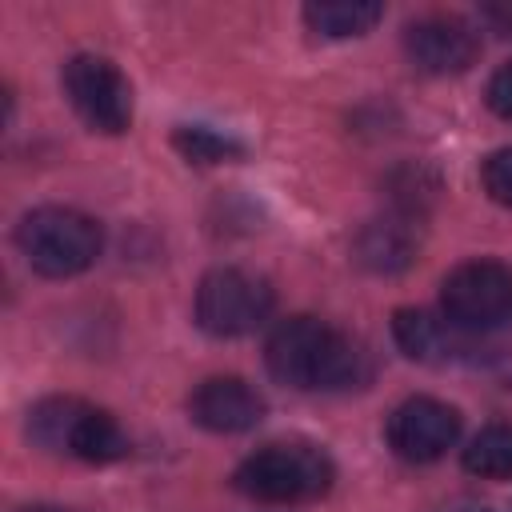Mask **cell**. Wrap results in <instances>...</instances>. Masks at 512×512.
<instances>
[{
	"instance_id": "1",
	"label": "cell",
	"mask_w": 512,
	"mask_h": 512,
	"mask_svg": "<svg viewBox=\"0 0 512 512\" xmlns=\"http://www.w3.org/2000/svg\"><path fill=\"white\" fill-rule=\"evenodd\" d=\"M268 372L300 392H340L368 380V352L316 316H288L264 344Z\"/></svg>"
},
{
	"instance_id": "2",
	"label": "cell",
	"mask_w": 512,
	"mask_h": 512,
	"mask_svg": "<svg viewBox=\"0 0 512 512\" xmlns=\"http://www.w3.org/2000/svg\"><path fill=\"white\" fill-rule=\"evenodd\" d=\"M28 436L44 452H60L84 464H112L128 456V436L112 412L76 400V396H48L28 412Z\"/></svg>"
},
{
	"instance_id": "3",
	"label": "cell",
	"mask_w": 512,
	"mask_h": 512,
	"mask_svg": "<svg viewBox=\"0 0 512 512\" xmlns=\"http://www.w3.org/2000/svg\"><path fill=\"white\" fill-rule=\"evenodd\" d=\"M336 480V464L316 444H264L232 476V484L260 504H308L320 500Z\"/></svg>"
},
{
	"instance_id": "4",
	"label": "cell",
	"mask_w": 512,
	"mask_h": 512,
	"mask_svg": "<svg viewBox=\"0 0 512 512\" xmlns=\"http://www.w3.org/2000/svg\"><path fill=\"white\" fill-rule=\"evenodd\" d=\"M16 248L32 272L64 280V276H80L96 264V256L104 248V232L92 216H84L76 208L44 204V208H32L16 224Z\"/></svg>"
},
{
	"instance_id": "5",
	"label": "cell",
	"mask_w": 512,
	"mask_h": 512,
	"mask_svg": "<svg viewBox=\"0 0 512 512\" xmlns=\"http://www.w3.org/2000/svg\"><path fill=\"white\" fill-rule=\"evenodd\" d=\"M444 316L464 332H492L512 320V264L504 260H464L440 284Z\"/></svg>"
},
{
	"instance_id": "6",
	"label": "cell",
	"mask_w": 512,
	"mask_h": 512,
	"mask_svg": "<svg viewBox=\"0 0 512 512\" xmlns=\"http://www.w3.org/2000/svg\"><path fill=\"white\" fill-rule=\"evenodd\" d=\"M272 288L248 268H212L196 288V324L212 336H248L272 316Z\"/></svg>"
},
{
	"instance_id": "7",
	"label": "cell",
	"mask_w": 512,
	"mask_h": 512,
	"mask_svg": "<svg viewBox=\"0 0 512 512\" xmlns=\"http://www.w3.org/2000/svg\"><path fill=\"white\" fill-rule=\"evenodd\" d=\"M64 96L76 108V116L104 136H120L132 124V84L128 76L108 60V56H92L80 52L64 64L60 72Z\"/></svg>"
},
{
	"instance_id": "8",
	"label": "cell",
	"mask_w": 512,
	"mask_h": 512,
	"mask_svg": "<svg viewBox=\"0 0 512 512\" xmlns=\"http://www.w3.org/2000/svg\"><path fill=\"white\" fill-rule=\"evenodd\" d=\"M460 440V412L436 396H408L388 416V448L400 460L432 464Z\"/></svg>"
},
{
	"instance_id": "9",
	"label": "cell",
	"mask_w": 512,
	"mask_h": 512,
	"mask_svg": "<svg viewBox=\"0 0 512 512\" xmlns=\"http://www.w3.org/2000/svg\"><path fill=\"white\" fill-rule=\"evenodd\" d=\"M404 52L428 76H456L476 64L480 36L460 16H420L404 28Z\"/></svg>"
},
{
	"instance_id": "10",
	"label": "cell",
	"mask_w": 512,
	"mask_h": 512,
	"mask_svg": "<svg viewBox=\"0 0 512 512\" xmlns=\"http://www.w3.org/2000/svg\"><path fill=\"white\" fill-rule=\"evenodd\" d=\"M188 416L208 432L236 436L264 420V396L240 376H208L188 396Z\"/></svg>"
},
{
	"instance_id": "11",
	"label": "cell",
	"mask_w": 512,
	"mask_h": 512,
	"mask_svg": "<svg viewBox=\"0 0 512 512\" xmlns=\"http://www.w3.org/2000/svg\"><path fill=\"white\" fill-rule=\"evenodd\" d=\"M392 336L412 360H424V364H448L464 356V328L424 308H400L392 316Z\"/></svg>"
},
{
	"instance_id": "12",
	"label": "cell",
	"mask_w": 512,
	"mask_h": 512,
	"mask_svg": "<svg viewBox=\"0 0 512 512\" xmlns=\"http://www.w3.org/2000/svg\"><path fill=\"white\" fill-rule=\"evenodd\" d=\"M384 4H368V0H320L304 8V20L312 32L328 36V40H348V36H364L380 24Z\"/></svg>"
},
{
	"instance_id": "13",
	"label": "cell",
	"mask_w": 512,
	"mask_h": 512,
	"mask_svg": "<svg viewBox=\"0 0 512 512\" xmlns=\"http://www.w3.org/2000/svg\"><path fill=\"white\" fill-rule=\"evenodd\" d=\"M356 252H360V264L376 272H400L416 252V240L408 232V220H376L360 232Z\"/></svg>"
},
{
	"instance_id": "14",
	"label": "cell",
	"mask_w": 512,
	"mask_h": 512,
	"mask_svg": "<svg viewBox=\"0 0 512 512\" xmlns=\"http://www.w3.org/2000/svg\"><path fill=\"white\" fill-rule=\"evenodd\" d=\"M464 468L480 480H512V424H488L480 428L464 448Z\"/></svg>"
},
{
	"instance_id": "15",
	"label": "cell",
	"mask_w": 512,
	"mask_h": 512,
	"mask_svg": "<svg viewBox=\"0 0 512 512\" xmlns=\"http://www.w3.org/2000/svg\"><path fill=\"white\" fill-rule=\"evenodd\" d=\"M176 148L196 164H220V160L240 156V144L220 136V132H212V128H180L176 132Z\"/></svg>"
},
{
	"instance_id": "16",
	"label": "cell",
	"mask_w": 512,
	"mask_h": 512,
	"mask_svg": "<svg viewBox=\"0 0 512 512\" xmlns=\"http://www.w3.org/2000/svg\"><path fill=\"white\" fill-rule=\"evenodd\" d=\"M480 184H484V192H488L496 204L512 208V144H508V148H496V152L484 160Z\"/></svg>"
},
{
	"instance_id": "17",
	"label": "cell",
	"mask_w": 512,
	"mask_h": 512,
	"mask_svg": "<svg viewBox=\"0 0 512 512\" xmlns=\"http://www.w3.org/2000/svg\"><path fill=\"white\" fill-rule=\"evenodd\" d=\"M484 100H488V108H492L500 120H512V60H508V64H500V68L492 72Z\"/></svg>"
},
{
	"instance_id": "18",
	"label": "cell",
	"mask_w": 512,
	"mask_h": 512,
	"mask_svg": "<svg viewBox=\"0 0 512 512\" xmlns=\"http://www.w3.org/2000/svg\"><path fill=\"white\" fill-rule=\"evenodd\" d=\"M480 16H484V24H488V28H496L500 36H508V40H512V0H492V4H484V8H480Z\"/></svg>"
},
{
	"instance_id": "19",
	"label": "cell",
	"mask_w": 512,
	"mask_h": 512,
	"mask_svg": "<svg viewBox=\"0 0 512 512\" xmlns=\"http://www.w3.org/2000/svg\"><path fill=\"white\" fill-rule=\"evenodd\" d=\"M24 512H64V508H24Z\"/></svg>"
},
{
	"instance_id": "20",
	"label": "cell",
	"mask_w": 512,
	"mask_h": 512,
	"mask_svg": "<svg viewBox=\"0 0 512 512\" xmlns=\"http://www.w3.org/2000/svg\"><path fill=\"white\" fill-rule=\"evenodd\" d=\"M460 512H488V508H460Z\"/></svg>"
}]
</instances>
